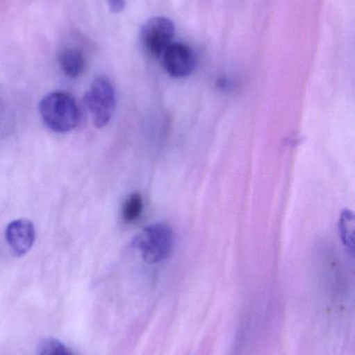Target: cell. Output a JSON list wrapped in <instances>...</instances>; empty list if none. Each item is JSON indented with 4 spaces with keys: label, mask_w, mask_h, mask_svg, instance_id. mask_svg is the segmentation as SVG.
Masks as SVG:
<instances>
[{
    "label": "cell",
    "mask_w": 355,
    "mask_h": 355,
    "mask_svg": "<svg viewBox=\"0 0 355 355\" xmlns=\"http://www.w3.org/2000/svg\"><path fill=\"white\" fill-rule=\"evenodd\" d=\"M40 355H72L70 350L58 340L50 339L44 342Z\"/></svg>",
    "instance_id": "obj_10"
},
{
    "label": "cell",
    "mask_w": 355,
    "mask_h": 355,
    "mask_svg": "<svg viewBox=\"0 0 355 355\" xmlns=\"http://www.w3.org/2000/svg\"><path fill=\"white\" fill-rule=\"evenodd\" d=\"M340 235L346 250L354 254V215L350 210L342 212L339 221Z\"/></svg>",
    "instance_id": "obj_8"
},
{
    "label": "cell",
    "mask_w": 355,
    "mask_h": 355,
    "mask_svg": "<svg viewBox=\"0 0 355 355\" xmlns=\"http://www.w3.org/2000/svg\"><path fill=\"white\" fill-rule=\"evenodd\" d=\"M174 23L166 17L150 18L141 29V43L149 55L160 58L174 39Z\"/></svg>",
    "instance_id": "obj_4"
},
{
    "label": "cell",
    "mask_w": 355,
    "mask_h": 355,
    "mask_svg": "<svg viewBox=\"0 0 355 355\" xmlns=\"http://www.w3.org/2000/svg\"><path fill=\"white\" fill-rule=\"evenodd\" d=\"M175 234L166 223H154L144 227L133 238V248L141 254L149 264H156L167 260L173 252Z\"/></svg>",
    "instance_id": "obj_1"
},
{
    "label": "cell",
    "mask_w": 355,
    "mask_h": 355,
    "mask_svg": "<svg viewBox=\"0 0 355 355\" xmlns=\"http://www.w3.org/2000/svg\"><path fill=\"white\" fill-rule=\"evenodd\" d=\"M163 66L170 76L183 78L189 76L196 66L193 50L181 43H172L160 56Z\"/></svg>",
    "instance_id": "obj_5"
},
{
    "label": "cell",
    "mask_w": 355,
    "mask_h": 355,
    "mask_svg": "<svg viewBox=\"0 0 355 355\" xmlns=\"http://www.w3.org/2000/svg\"><path fill=\"white\" fill-rule=\"evenodd\" d=\"M39 110L46 126L56 132H68L79 124V107L69 94L62 92L49 94L40 102Z\"/></svg>",
    "instance_id": "obj_2"
},
{
    "label": "cell",
    "mask_w": 355,
    "mask_h": 355,
    "mask_svg": "<svg viewBox=\"0 0 355 355\" xmlns=\"http://www.w3.org/2000/svg\"><path fill=\"white\" fill-rule=\"evenodd\" d=\"M108 6L113 12H120L124 10L125 1L124 0H108Z\"/></svg>",
    "instance_id": "obj_11"
},
{
    "label": "cell",
    "mask_w": 355,
    "mask_h": 355,
    "mask_svg": "<svg viewBox=\"0 0 355 355\" xmlns=\"http://www.w3.org/2000/svg\"><path fill=\"white\" fill-rule=\"evenodd\" d=\"M85 103L96 128L106 126L116 106L114 87L104 77H97L85 96Z\"/></svg>",
    "instance_id": "obj_3"
},
{
    "label": "cell",
    "mask_w": 355,
    "mask_h": 355,
    "mask_svg": "<svg viewBox=\"0 0 355 355\" xmlns=\"http://www.w3.org/2000/svg\"><path fill=\"white\" fill-rule=\"evenodd\" d=\"M142 212H143V198H142L141 194H131L123 205V220L127 223H135L141 216Z\"/></svg>",
    "instance_id": "obj_9"
},
{
    "label": "cell",
    "mask_w": 355,
    "mask_h": 355,
    "mask_svg": "<svg viewBox=\"0 0 355 355\" xmlns=\"http://www.w3.org/2000/svg\"><path fill=\"white\" fill-rule=\"evenodd\" d=\"M58 64L63 72L70 78H79L85 70V58L83 52L73 48H68L60 52Z\"/></svg>",
    "instance_id": "obj_7"
},
{
    "label": "cell",
    "mask_w": 355,
    "mask_h": 355,
    "mask_svg": "<svg viewBox=\"0 0 355 355\" xmlns=\"http://www.w3.org/2000/svg\"><path fill=\"white\" fill-rule=\"evenodd\" d=\"M8 246L17 257L24 256L35 244V230L28 219H17L8 223L6 230Z\"/></svg>",
    "instance_id": "obj_6"
}]
</instances>
